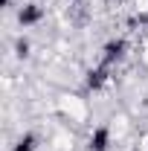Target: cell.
Here are the masks:
<instances>
[{
  "label": "cell",
  "mask_w": 148,
  "mask_h": 151,
  "mask_svg": "<svg viewBox=\"0 0 148 151\" xmlns=\"http://www.w3.org/2000/svg\"><path fill=\"white\" fill-rule=\"evenodd\" d=\"M90 151H108V128H99L90 137Z\"/></svg>",
  "instance_id": "1"
},
{
  "label": "cell",
  "mask_w": 148,
  "mask_h": 151,
  "mask_svg": "<svg viewBox=\"0 0 148 151\" xmlns=\"http://www.w3.org/2000/svg\"><path fill=\"white\" fill-rule=\"evenodd\" d=\"M122 50H125V44H122V41H116V44H108V61L119 58V55H122Z\"/></svg>",
  "instance_id": "3"
},
{
  "label": "cell",
  "mask_w": 148,
  "mask_h": 151,
  "mask_svg": "<svg viewBox=\"0 0 148 151\" xmlns=\"http://www.w3.org/2000/svg\"><path fill=\"white\" fill-rule=\"evenodd\" d=\"M32 142H35V139L26 137V139H20V142H18V148H15V151H32Z\"/></svg>",
  "instance_id": "4"
},
{
  "label": "cell",
  "mask_w": 148,
  "mask_h": 151,
  "mask_svg": "<svg viewBox=\"0 0 148 151\" xmlns=\"http://www.w3.org/2000/svg\"><path fill=\"white\" fill-rule=\"evenodd\" d=\"M41 18V9L35 6H26V9H20V23H32V20Z\"/></svg>",
  "instance_id": "2"
}]
</instances>
